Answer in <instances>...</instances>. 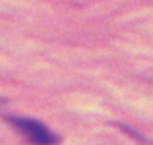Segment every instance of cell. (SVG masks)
<instances>
[{
  "label": "cell",
  "instance_id": "cell-1",
  "mask_svg": "<svg viewBox=\"0 0 153 145\" xmlns=\"http://www.w3.org/2000/svg\"><path fill=\"white\" fill-rule=\"evenodd\" d=\"M6 120L16 126L23 134V138L33 145H56L60 141V138L52 130L41 124L35 118H23V116H6Z\"/></svg>",
  "mask_w": 153,
  "mask_h": 145
}]
</instances>
